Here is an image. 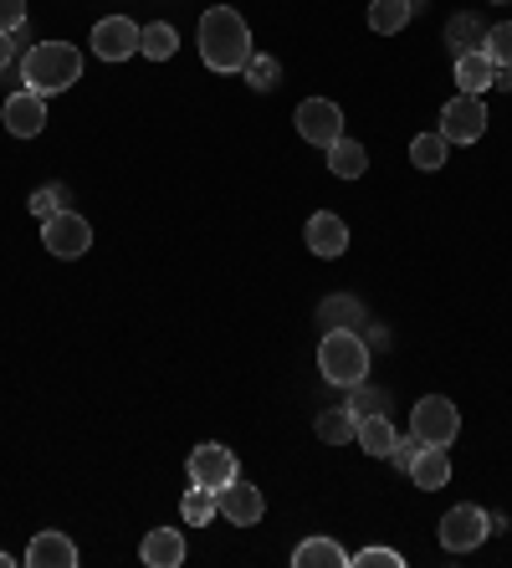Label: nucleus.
<instances>
[{"label": "nucleus", "mask_w": 512, "mask_h": 568, "mask_svg": "<svg viewBox=\"0 0 512 568\" xmlns=\"http://www.w3.org/2000/svg\"><path fill=\"white\" fill-rule=\"evenodd\" d=\"M200 62L211 72H241L251 62V27L231 6H211L200 16Z\"/></svg>", "instance_id": "obj_1"}, {"label": "nucleus", "mask_w": 512, "mask_h": 568, "mask_svg": "<svg viewBox=\"0 0 512 568\" xmlns=\"http://www.w3.org/2000/svg\"><path fill=\"white\" fill-rule=\"evenodd\" d=\"M78 78H82V52L72 41H37V47L21 57V82L41 98L67 93Z\"/></svg>", "instance_id": "obj_2"}, {"label": "nucleus", "mask_w": 512, "mask_h": 568, "mask_svg": "<svg viewBox=\"0 0 512 568\" xmlns=\"http://www.w3.org/2000/svg\"><path fill=\"white\" fill-rule=\"evenodd\" d=\"M318 369L323 379L339 384V389H354L369 379V338H359L354 328H329L323 344H318Z\"/></svg>", "instance_id": "obj_3"}, {"label": "nucleus", "mask_w": 512, "mask_h": 568, "mask_svg": "<svg viewBox=\"0 0 512 568\" xmlns=\"http://www.w3.org/2000/svg\"><path fill=\"white\" fill-rule=\"evenodd\" d=\"M410 436L421 446H456L461 436V410L446 395H425L415 410H410Z\"/></svg>", "instance_id": "obj_4"}, {"label": "nucleus", "mask_w": 512, "mask_h": 568, "mask_svg": "<svg viewBox=\"0 0 512 568\" xmlns=\"http://www.w3.org/2000/svg\"><path fill=\"white\" fill-rule=\"evenodd\" d=\"M486 532H492V523H486V513L476 503H461L451 507L446 517H441V528H435V538H441V548L446 554H472V548H482Z\"/></svg>", "instance_id": "obj_5"}, {"label": "nucleus", "mask_w": 512, "mask_h": 568, "mask_svg": "<svg viewBox=\"0 0 512 568\" xmlns=\"http://www.w3.org/2000/svg\"><path fill=\"white\" fill-rule=\"evenodd\" d=\"M41 246H47L52 256H62V262H78V256L92 246V225L82 221L78 211H67V205H62L57 215H47V221H41Z\"/></svg>", "instance_id": "obj_6"}, {"label": "nucleus", "mask_w": 512, "mask_h": 568, "mask_svg": "<svg viewBox=\"0 0 512 568\" xmlns=\"http://www.w3.org/2000/svg\"><path fill=\"white\" fill-rule=\"evenodd\" d=\"M292 123H298V133L318 149H329V144L343 139V108L333 103V98H302L298 113H292Z\"/></svg>", "instance_id": "obj_7"}, {"label": "nucleus", "mask_w": 512, "mask_h": 568, "mask_svg": "<svg viewBox=\"0 0 512 568\" xmlns=\"http://www.w3.org/2000/svg\"><path fill=\"white\" fill-rule=\"evenodd\" d=\"M435 133H441L446 144H476L486 133V103L472 93H456L446 108H441V129Z\"/></svg>", "instance_id": "obj_8"}, {"label": "nucleus", "mask_w": 512, "mask_h": 568, "mask_svg": "<svg viewBox=\"0 0 512 568\" xmlns=\"http://www.w3.org/2000/svg\"><path fill=\"white\" fill-rule=\"evenodd\" d=\"M241 476V466H237V450L231 446H221V440H205V446H195L190 450V481L195 487H211V491H221V487H231Z\"/></svg>", "instance_id": "obj_9"}, {"label": "nucleus", "mask_w": 512, "mask_h": 568, "mask_svg": "<svg viewBox=\"0 0 512 568\" xmlns=\"http://www.w3.org/2000/svg\"><path fill=\"white\" fill-rule=\"evenodd\" d=\"M139 52V27H133L129 16H103L98 27H92V57H103V62H129Z\"/></svg>", "instance_id": "obj_10"}, {"label": "nucleus", "mask_w": 512, "mask_h": 568, "mask_svg": "<svg viewBox=\"0 0 512 568\" xmlns=\"http://www.w3.org/2000/svg\"><path fill=\"white\" fill-rule=\"evenodd\" d=\"M0 119H6V129H11L16 139H37V133L47 129V98L31 93V88H21V93L6 98Z\"/></svg>", "instance_id": "obj_11"}, {"label": "nucleus", "mask_w": 512, "mask_h": 568, "mask_svg": "<svg viewBox=\"0 0 512 568\" xmlns=\"http://www.w3.org/2000/svg\"><path fill=\"white\" fill-rule=\"evenodd\" d=\"M221 517L225 523H237V528H251V523H262L267 517V497L257 491V481H231V487H221Z\"/></svg>", "instance_id": "obj_12"}, {"label": "nucleus", "mask_w": 512, "mask_h": 568, "mask_svg": "<svg viewBox=\"0 0 512 568\" xmlns=\"http://www.w3.org/2000/svg\"><path fill=\"white\" fill-rule=\"evenodd\" d=\"M308 246H313V256H323V262H339L343 252H349V225L339 221L333 211H318V215H308Z\"/></svg>", "instance_id": "obj_13"}, {"label": "nucleus", "mask_w": 512, "mask_h": 568, "mask_svg": "<svg viewBox=\"0 0 512 568\" xmlns=\"http://www.w3.org/2000/svg\"><path fill=\"white\" fill-rule=\"evenodd\" d=\"M27 564L31 568H78V542L67 538V532L47 528V532H37V538H31Z\"/></svg>", "instance_id": "obj_14"}, {"label": "nucleus", "mask_w": 512, "mask_h": 568, "mask_svg": "<svg viewBox=\"0 0 512 568\" xmlns=\"http://www.w3.org/2000/svg\"><path fill=\"white\" fill-rule=\"evenodd\" d=\"M149 568H180L184 564V532L174 528H149L144 532V548H139Z\"/></svg>", "instance_id": "obj_15"}, {"label": "nucleus", "mask_w": 512, "mask_h": 568, "mask_svg": "<svg viewBox=\"0 0 512 568\" xmlns=\"http://www.w3.org/2000/svg\"><path fill=\"white\" fill-rule=\"evenodd\" d=\"M292 564L298 568H349V554L339 548V538L313 532V538H302L298 548H292Z\"/></svg>", "instance_id": "obj_16"}, {"label": "nucleus", "mask_w": 512, "mask_h": 568, "mask_svg": "<svg viewBox=\"0 0 512 568\" xmlns=\"http://www.w3.org/2000/svg\"><path fill=\"white\" fill-rule=\"evenodd\" d=\"M410 481L421 491H441L451 481V456L446 446H421V456H415V466H410Z\"/></svg>", "instance_id": "obj_17"}, {"label": "nucleus", "mask_w": 512, "mask_h": 568, "mask_svg": "<svg viewBox=\"0 0 512 568\" xmlns=\"http://www.w3.org/2000/svg\"><path fill=\"white\" fill-rule=\"evenodd\" d=\"M482 41H486L482 16L461 11V16H451V21H446V52H451V62H456V57H466V52H482Z\"/></svg>", "instance_id": "obj_18"}, {"label": "nucleus", "mask_w": 512, "mask_h": 568, "mask_svg": "<svg viewBox=\"0 0 512 568\" xmlns=\"http://www.w3.org/2000/svg\"><path fill=\"white\" fill-rule=\"evenodd\" d=\"M329 170L339 180H359L369 170V149L359 139H339V144H329Z\"/></svg>", "instance_id": "obj_19"}, {"label": "nucleus", "mask_w": 512, "mask_h": 568, "mask_svg": "<svg viewBox=\"0 0 512 568\" xmlns=\"http://www.w3.org/2000/svg\"><path fill=\"white\" fill-rule=\"evenodd\" d=\"M215 513H221V491L195 487V481H190V491H184V503H180L184 523H190V528H205V523H215Z\"/></svg>", "instance_id": "obj_20"}, {"label": "nucleus", "mask_w": 512, "mask_h": 568, "mask_svg": "<svg viewBox=\"0 0 512 568\" xmlns=\"http://www.w3.org/2000/svg\"><path fill=\"white\" fill-rule=\"evenodd\" d=\"M456 88L461 93H472V98H482L486 88H492V62H486V52L456 57Z\"/></svg>", "instance_id": "obj_21"}, {"label": "nucleus", "mask_w": 512, "mask_h": 568, "mask_svg": "<svg viewBox=\"0 0 512 568\" xmlns=\"http://www.w3.org/2000/svg\"><path fill=\"white\" fill-rule=\"evenodd\" d=\"M394 436H400V430L390 425V415H359V436L354 440L369 450V456H390Z\"/></svg>", "instance_id": "obj_22"}, {"label": "nucleus", "mask_w": 512, "mask_h": 568, "mask_svg": "<svg viewBox=\"0 0 512 568\" xmlns=\"http://www.w3.org/2000/svg\"><path fill=\"white\" fill-rule=\"evenodd\" d=\"M354 436H359V415L349 410V405L318 415V440H323V446H343V440H354Z\"/></svg>", "instance_id": "obj_23"}, {"label": "nucleus", "mask_w": 512, "mask_h": 568, "mask_svg": "<svg viewBox=\"0 0 512 568\" xmlns=\"http://www.w3.org/2000/svg\"><path fill=\"white\" fill-rule=\"evenodd\" d=\"M174 47H180V37H174L170 21H149V27H139V52H144L149 62H170Z\"/></svg>", "instance_id": "obj_24"}, {"label": "nucleus", "mask_w": 512, "mask_h": 568, "mask_svg": "<svg viewBox=\"0 0 512 568\" xmlns=\"http://www.w3.org/2000/svg\"><path fill=\"white\" fill-rule=\"evenodd\" d=\"M405 21H410V0H369V31L394 37V31H405Z\"/></svg>", "instance_id": "obj_25"}, {"label": "nucleus", "mask_w": 512, "mask_h": 568, "mask_svg": "<svg viewBox=\"0 0 512 568\" xmlns=\"http://www.w3.org/2000/svg\"><path fill=\"white\" fill-rule=\"evenodd\" d=\"M318 323L323 328H364V307L354 297H323L318 303Z\"/></svg>", "instance_id": "obj_26"}, {"label": "nucleus", "mask_w": 512, "mask_h": 568, "mask_svg": "<svg viewBox=\"0 0 512 568\" xmlns=\"http://www.w3.org/2000/svg\"><path fill=\"white\" fill-rule=\"evenodd\" d=\"M446 139H441V133H415V139H410V164H415V170H441V164H446Z\"/></svg>", "instance_id": "obj_27"}, {"label": "nucleus", "mask_w": 512, "mask_h": 568, "mask_svg": "<svg viewBox=\"0 0 512 568\" xmlns=\"http://www.w3.org/2000/svg\"><path fill=\"white\" fill-rule=\"evenodd\" d=\"M241 72H247V82L257 88V93H272L277 82H282V62H277V57H267V52H257L247 67H241Z\"/></svg>", "instance_id": "obj_28"}, {"label": "nucleus", "mask_w": 512, "mask_h": 568, "mask_svg": "<svg viewBox=\"0 0 512 568\" xmlns=\"http://www.w3.org/2000/svg\"><path fill=\"white\" fill-rule=\"evenodd\" d=\"M482 52L492 67H512V21H502V27H486V41Z\"/></svg>", "instance_id": "obj_29"}, {"label": "nucleus", "mask_w": 512, "mask_h": 568, "mask_svg": "<svg viewBox=\"0 0 512 568\" xmlns=\"http://www.w3.org/2000/svg\"><path fill=\"white\" fill-rule=\"evenodd\" d=\"M67 205V190L62 185H41L37 195H31V215H37V221H47V215H57Z\"/></svg>", "instance_id": "obj_30"}, {"label": "nucleus", "mask_w": 512, "mask_h": 568, "mask_svg": "<svg viewBox=\"0 0 512 568\" xmlns=\"http://www.w3.org/2000/svg\"><path fill=\"white\" fill-rule=\"evenodd\" d=\"M349 410L354 415H384V405H390V399L380 395V389H369V384H354V389H349Z\"/></svg>", "instance_id": "obj_31"}, {"label": "nucleus", "mask_w": 512, "mask_h": 568, "mask_svg": "<svg viewBox=\"0 0 512 568\" xmlns=\"http://www.w3.org/2000/svg\"><path fill=\"white\" fill-rule=\"evenodd\" d=\"M354 568H405V554H394V548H364V554L349 558Z\"/></svg>", "instance_id": "obj_32"}, {"label": "nucleus", "mask_w": 512, "mask_h": 568, "mask_svg": "<svg viewBox=\"0 0 512 568\" xmlns=\"http://www.w3.org/2000/svg\"><path fill=\"white\" fill-rule=\"evenodd\" d=\"M415 456H421V440H415V436H394V446H390V456H384V462H390V466H400V471L410 476V466H415Z\"/></svg>", "instance_id": "obj_33"}, {"label": "nucleus", "mask_w": 512, "mask_h": 568, "mask_svg": "<svg viewBox=\"0 0 512 568\" xmlns=\"http://www.w3.org/2000/svg\"><path fill=\"white\" fill-rule=\"evenodd\" d=\"M27 27V0H0V31Z\"/></svg>", "instance_id": "obj_34"}, {"label": "nucleus", "mask_w": 512, "mask_h": 568, "mask_svg": "<svg viewBox=\"0 0 512 568\" xmlns=\"http://www.w3.org/2000/svg\"><path fill=\"white\" fill-rule=\"evenodd\" d=\"M16 52H21V47H16V37H11V31H0V72L16 62Z\"/></svg>", "instance_id": "obj_35"}, {"label": "nucleus", "mask_w": 512, "mask_h": 568, "mask_svg": "<svg viewBox=\"0 0 512 568\" xmlns=\"http://www.w3.org/2000/svg\"><path fill=\"white\" fill-rule=\"evenodd\" d=\"M492 88H498V93H512V67H492Z\"/></svg>", "instance_id": "obj_36"}, {"label": "nucleus", "mask_w": 512, "mask_h": 568, "mask_svg": "<svg viewBox=\"0 0 512 568\" xmlns=\"http://www.w3.org/2000/svg\"><path fill=\"white\" fill-rule=\"evenodd\" d=\"M6 564H16V558H11V554H0V568H6Z\"/></svg>", "instance_id": "obj_37"}, {"label": "nucleus", "mask_w": 512, "mask_h": 568, "mask_svg": "<svg viewBox=\"0 0 512 568\" xmlns=\"http://www.w3.org/2000/svg\"><path fill=\"white\" fill-rule=\"evenodd\" d=\"M421 6H425V0H410V11H421Z\"/></svg>", "instance_id": "obj_38"}]
</instances>
